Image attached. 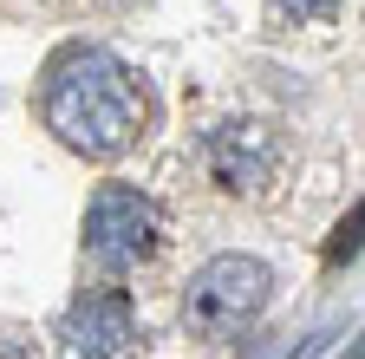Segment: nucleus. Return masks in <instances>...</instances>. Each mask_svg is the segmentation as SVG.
Segmentation results:
<instances>
[{"mask_svg":"<svg viewBox=\"0 0 365 359\" xmlns=\"http://www.w3.org/2000/svg\"><path fill=\"white\" fill-rule=\"evenodd\" d=\"M39 118L66 151L111 163L150 131V85L105 46H66L46 66Z\"/></svg>","mask_w":365,"mask_h":359,"instance_id":"obj_1","label":"nucleus"},{"mask_svg":"<svg viewBox=\"0 0 365 359\" xmlns=\"http://www.w3.org/2000/svg\"><path fill=\"white\" fill-rule=\"evenodd\" d=\"M274 300V275L255 255H215L182 288V327L196 340H242Z\"/></svg>","mask_w":365,"mask_h":359,"instance_id":"obj_2","label":"nucleus"},{"mask_svg":"<svg viewBox=\"0 0 365 359\" xmlns=\"http://www.w3.org/2000/svg\"><path fill=\"white\" fill-rule=\"evenodd\" d=\"M163 248V209L137 183H98L85 203V255L98 268H137Z\"/></svg>","mask_w":365,"mask_h":359,"instance_id":"obj_3","label":"nucleus"},{"mask_svg":"<svg viewBox=\"0 0 365 359\" xmlns=\"http://www.w3.org/2000/svg\"><path fill=\"white\" fill-rule=\"evenodd\" d=\"M202 170L222 196H274L281 190V170H287V144L274 124H255V118H228L202 138Z\"/></svg>","mask_w":365,"mask_h":359,"instance_id":"obj_4","label":"nucleus"},{"mask_svg":"<svg viewBox=\"0 0 365 359\" xmlns=\"http://www.w3.org/2000/svg\"><path fill=\"white\" fill-rule=\"evenodd\" d=\"M137 340V307L124 288H85L66 307V346L78 359H118Z\"/></svg>","mask_w":365,"mask_h":359,"instance_id":"obj_5","label":"nucleus"},{"mask_svg":"<svg viewBox=\"0 0 365 359\" xmlns=\"http://www.w3.org/2000/svg\"><path fill=\"white\" fill-rule=\"evenodd\" d=\"M339 0H267V26H307V20H333Z\"/></svg>","mask_w":365,"mask_h":359,"instance_id":"obj_6","label":"nucleus"},{"mask_svg":"<svg viewBox=\"0 0 365 359\" xmlns=\"http://www.w3.org/2000/svg\"><path fill=\"white\" fill-rule=\"evenodd\" d=\"M359 242H365V203L352 209V222H339V236L327 242V261H346V255H359Z\"/></svg>","mask_w":365,"mask_h":359,"instance_id":"obj_7","label":"nucleus"},{"mask_svg":"<svg viewBox=\"0 0 365 359\" xmlns=\"http://www.w3.org/2000/svg\"><path fill=\"white\" fill-rule=\"evenodd\" d=\"M0 359H39V346L26 333H0Z\"/></svg>","mask_w":365,"mask_h":359,"instance_id":"obj_8","label":"nucleus"}]
</instances>
